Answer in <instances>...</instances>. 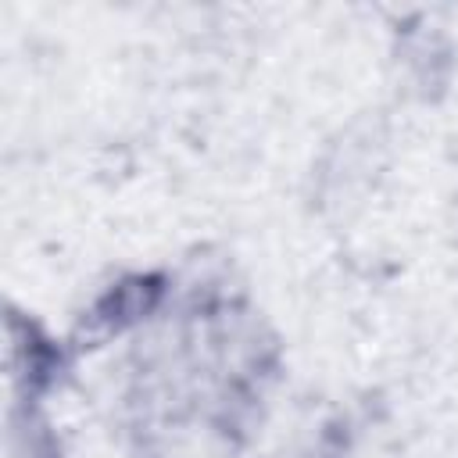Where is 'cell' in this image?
<instances>
[{
	"mask_svg": "<svg viewBox=\"0 0 458 458\" xmlns=\"http://www.w3.org/2000/svg\"><path fill=\"white\" fill-rule=\"evenodd\" d=\"M157 301H161V279H154V276H132V279H122L111 293H104L97 301L93 322L104 333H118V329L132 326L136 318H143Z\"/></svg>",
	"mask_w": 458,
	"mask_h": 458,
	"instance_id": "obj_1",
	"label": "cell"
}]
</instances>
